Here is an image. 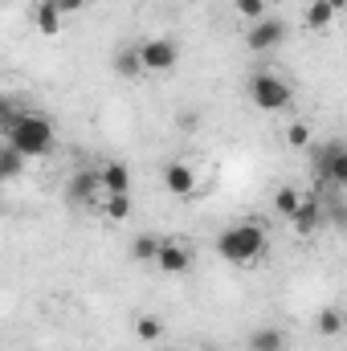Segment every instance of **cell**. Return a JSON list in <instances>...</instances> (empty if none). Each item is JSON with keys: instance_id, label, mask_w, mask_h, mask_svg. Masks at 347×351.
<instances>
[{"instance_id": "6da1fadb", "label": "cell", "mask_w": 347, "mask_h": 351, "mask_svg": "<svg viewBox=\"0 0 347 351\" xmlns=\"http://www.w3.org/2000/svg\"><path fill=\"white\" fill-rule=\"evenodd\" d=\"M0 135H4V143H8L16 156H25V160L45 156V152L53 147V139H58L53 123H49L45 114H33V110H21V114H16Z\"/></svg>"}, {"instance_id": "7a4b0ae2", "label": "cell", "mask_w": 347, "mask_h": 351, "mask_svg": "<svg viewBox=\"0 0 347 351\" xmlns=\"http://www.w3.org/2000/svg\"><path fill=\"white\" fill-rule=\"evenodd\" d=\"M265 245H270V233H265L261 221H237V225H229V229L217 237V254H221L229 265L261 262Z\"/></svg>"}, {"instance_id": "3957f363", "label": "cell", "mask_w": 347, "mask_h": 351, "mask_svg": "<svg viewBox=\"0 0 347 351\" xmlns=\"http://www.w3.org/2000/svg\"><path fill=\"white\" fill-rule=\"evenodd\" d=\"M250 102L258 110H265V114H278V110H290L294 106V90H290V82L282 74L258 70V74H250Z\"/></svg>"}, {"instance_id": "277c9868", "label": "cell", "mask_w": 347, "mask_h": 351, "mask_svg": "<svg viewBox=\"0 0 347 351\" xmlns=\"http://www.w3.org/2000/svg\"><path fill=\"white\" fill-rule=\"evenodd\" d=\"M290 37V25L282 21V16H261L254 25H246V45H250V53H270V49H278L282 41Z\"/></svg>"}, {"instance_id": "5b68a950", "label": "cell", "mask_w": 347, "mask_h": 351, "mask_svg": "<svg viewBox=\"0 0 347 351\" xmlns=\"http://www.w3.org/2000/svg\"><path fill=\"white\" fill-rule=\"evenodd\" d=\"M135 49H139L143 74H168V70H176V62H180V45L168 41V37H152V41H143Z\"/></svg>"}, {"instance_id": "8992f818", "label": "cell", "mask_w": 347, "mask_h": 351, "mask_svg": "<svg viewBox=\"0 0 347 351\" xmlns=\"http://www.w3.org/2000/svg\"><path fill=\"white\" fill-rule=\"evenodd\" d=\"M315 176L331 188H347V147L344 143H323L319 156H315Z\"/></svg>"}, {"instance_id": "52a82bcc", "label": "cell", "mask_w": 347, "mask_h": 351, "mask_svg": "<svg viewBox=\"0 0 347 351\" xmlns=\"http://www.w3.org/2000/svg\"><path fill=\"white\" fill-rule=\"evenodd\" d=\"M98 196H106V192H102V184H98V172H94V168H82V172L70 176V184H66V200H70L74 208H94Z\"/></svg>"}, {"instance_id": "ba28073f", "label": "cell", "mask_w": 347, "mask_h": 351, "mask_svg": "<svg viewBox=\"0 0 347 351\" xmlns=\"http://www.w3.org/2000/svg\"><path fill=\"white\" fill-rule=\"evenodd\" d=\"M164 188L172 192V196H196L200 192V176H196V168L188 164V160H172L168 168H164Z\"/></svg>"}, {"instance_id": "9c48e42d", "label": "cell", "mask_w": 347, "mask_h": 351, "mask_svg": "<svg viewBox=\"0 0 347 351\" xmlns=\"http://www.w3.org/2000/svg\"><path fill=\"white\" fill-rule=\"evenodd\" d=\"M156 269L168 274V278H184L192 269V250L184 241H160V254H156Z\"/></svg>"}, {"instance_id": "30bf717a", "label": "cell", "mask_w": 347, "mask_h": 351, "mask_svg": "<svg viewBox=\"0 0 347 351\" xmlns=\"http://www.w3.org/2000/svg\"><path fill=\"white\" fill-rule=\"evenodd\" d=\"M323 217H327L323 200H319V196H302V200H298V208H294V217H290V225H294V233L311 237V233L323 225Z\"/></svg>"}, {"instance_id": "8fae6325", "label": "cell", "mask_w": 347, "mask_h": 351, "mask_svg": "<svg viewBox=\"0 0 347 351\" xmlns=\"http://www.w3.org/2000/svg\"><path fill=\"white\" fill-rule=\"evenodd\" d=\"M98 184H102L106 196L131 192V168H127V164H102V168H98Z\"/></svg>"}, {"instance_id": "7c38bea8", "label": "cell", "mask_w": 347, "mask_h": 351, "mask_svg": "<svg viewBox=\"0 0 347 351\" xmlns=\"http://www.w3.org/2000/svg\"><path fill=\"white\" fill-rule=\"evenodd\" d=\"M246 348L250 351H286V331L282 327H258V331H250Z\"/></svg>"}, {"instance_id": "4fadbf2b", "label": "cell", "mask_w": 347, "mask_h": 351, "mask_svg": "<svg viewBox=\"0 0 347 351\" xmlns=\"http://www.w3.org/2000/svg\"><path fill=\"white\" fill-rule=\"evenodd\" d=\"M62 21H66V16H62L49 0H41V4L33 8V25H37L41 37H58V33H62Z\"/></svg>"}, {"instance_id": "5bb4252c", "label": "cell", "mask_w": 347, "mask_h": 351, "mask_svg": "<svg viewBox=\"0 0 347 351\" xmlns=\"http://www.w3.org/2000/svg\"><path fill=\"white\" fill-rule=\"evenodd\" d=\"M115 74L127 78V82H135V78L143 74V66H139V49H135V45H123V49L115 53Z\"/></svg>"}, {"instance_id": "9a60e30c", "label": "cell", "mask_w": 347, "mask_h": 351, "mask_svg": "<svg viewBox=\"0 0 347 351\" xmlns=\"http://www.w3.org/2000/svg\"><path fill=\"white\" fill-rule=\"evenodd\" d=\"M29 168V160L25 156H16L8 143H0V184H8V180H21Z\"/></svg>"}, {"instance_id": "2e32d148", "label": "cell", "mask_w": 347, "mask_h": 351, "mask_svg": "<svg viewBox=\"0 0 347 351\" xmlns=\"http://www.w3.org/2000/svg\"><path fill=\"white\" fill-rule=\"evenodd\" d=\"M102 217H106V221H127V217H131V192L102 196Z\"/></svg>"}, {"instance_id": "e0dca14e", "label": "cell", "mask_w": 347, "mask_h": 351, "mask_svg": "<svg viewBox=\"0 0 347 351\" xmlns=\"http://www.w3.org/2000/svg\"><path fill=\"white\" fill-rule=\"evenodd\" d=\"M302 21H307V29H315V33H319V29H327V25L335 21V12H331V4H327V0H311Z\"/></svg>"}, {"instance_id": "ac0fdd59", "label": "cell", "mask_w": 347, "mask_h": 351, "mask_svg": "<svg viewBox=\"0 0 347 351\" xmlns=\"http://www.w3.org/2000/svg\"><path fill=\"white\" fill-rule=\"evenodd\" d=\"M160 241H164V237H156V233H139V237L131 241V258H135V262H156Z\"/></svg>"}, {"instance_id": "d6986e66", "label": "cell", "mask_w": 347, "mask_h": 351, "mask_svg": "<svg viewBox=\"0 0 347 351\" xmlns=\"http://www.w3.org/2000/svg\"><path fill=\"white\" fill-rule=\"evenodd\" d=\"M135 339H139V343H160V339H164V323H160L156 315H139V319H135Z\"/></svg>"}, {"instance_id": "ffe728a7", "label": "cell", "mask_w": 347, "mask_h": 351, "mask_svg": "<svg viewBox=\"0 0 347 351\" xmlns=\"http://www.w3.org/2000/svg\"><path fill=\"white\" fill-rule=\"evenodd\" d=\"M298 200H302V192H298V188H278V192H274V213L290 221V217H294V208H298Z\"/></svg>"}, {"instance_id": "44dd1931", "label": "cell", "mask_w": 347, "mask_h": 351, "mask_svg": "<svg viewBox=\"0 0 347 351\" xmlns=\"http://www.w3.org/2000/svg\"><path fill=\"white\" fill-rule=\"evenodd\" d=\"M315 327H319V335H323V339H335V335L344 331V311H339V306H327V311L319 315V323H315Z\"/></svg>"}, {"instance_id": "7402d4cb", "label": "cell", "mask_w": 347, "mask_h": 351, "mask_svg": "<svg viewBox=\"0 0 347 351\" xmlns=\"http://www.w3.org/2000/svg\"><path fill=\"white\" fill-rule=\"evenodd\" d=\"M233 12H237L246 25H254V21L265 16V0H233Z\"/></svg>"}, {"instance_id": "603a6c76", "label": "cell", "mask_w": 347, "mask_h": 351, "mask_svg": "<svg viewBox=\"0 0 347 351\" xmlns=\"http://www.w3.org/2000/svg\"><path fill=\"white\" fill-rule=\"evenodd\" d=\"M21 110H25V106H21L16 98H8V94H0V131H4V127H8V123H12V119L21 114Z\"/></svg>"}, {"instance_id": "cb8c5ba5", "label": "cell", "mask_w": 347, "mask_h": 351, "mask_svg": "<svg viewBox=\"0 0 347 351\" xmlns=\"http://www.w3.org/2000/svg\"><path fill=\"white\" fill-rule=\"evenodd\" d=\"M286 143H290V147H307V143H311V127H307V123H290Z\"/></svg>"}, {"instance_id": "d4e9b609", "label": "cell", "mask_w": 347, "mask_h": 351, "mask_svg": "<svg viewBox=\"0 0 347 351\" xmlns=\"http://www.w3.org/2000/svg\"><path fill=\"white\" fill-rule=\"evenodd\" d=\"M49 4H53L62 16H74V12H82V8H86V0H49Z\"/></svg>"}, {"instance_id": "484cf974", "label": "cell", "mask_w": 347, "mask_h": 351, "mask_svg": "<svg viewBox=\"0 0 347 351\" xmlns=\"http://www.w3.org/2000/svg\"><path fill=\"white\" fill-rule=\"evenodd\" d=\"M327 4H331V12L339 16V12H344V4H347V0H327Z\"/></svg>"}]
</instances>
